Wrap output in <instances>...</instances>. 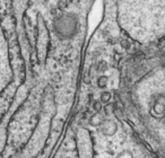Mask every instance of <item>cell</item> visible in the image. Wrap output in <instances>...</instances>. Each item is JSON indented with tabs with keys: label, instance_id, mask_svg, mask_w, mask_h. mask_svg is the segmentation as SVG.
Here are the masks:
<instances>
[{
	"label": "cell",
	"instance_id": "1",
	"mask_svg": "<svg viewBox=\"0 0 165 158\" xmlns=\"http://www.w3.org/2000/svg\"><path fill=\"white\" fill-rule=\"evenodd\" d=\"M115 22L130 42H155L165 34V0H117Z\"/></svg>",
	"mask_w": 165,
	"mask_h": 158
},
{
	"label": "cell",
	"instance_id": "2",
	"mask_svg": "<svg viewBox=\"0 0 165 158\" xmlns=\"http://www.w3.org/2000/svg\"><path fill=\"white\" fill-rule=\"evenodd\" d=\"M29 2V0H10V17L15 25V33L18 40L20 54L25 63L31 59V49L24 31V16L26 14Z\"/></svg>",
	"mask_w": 165,
	"mask_h": 158
},
{
	"label": "cell",
	"instance_id": "3",
	"mask_svg": "<svg viewBox=\"0 0 165 158\" xmlns=\"http://www.w3.org/2000/svg\"><path fill=\"white\" fill-rule=\"evenodd\" d=\"M115 4H117V0H103L104 13L101 26L110 28V29L118 27L115 22Z\"/></svg>",
	"mask_w": 165,
	"mask_h": 158
}]
</instances>
